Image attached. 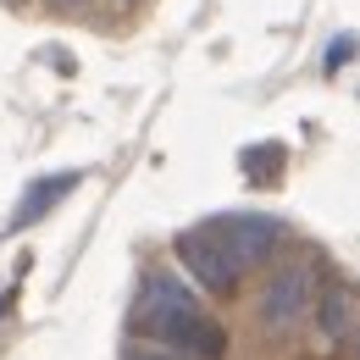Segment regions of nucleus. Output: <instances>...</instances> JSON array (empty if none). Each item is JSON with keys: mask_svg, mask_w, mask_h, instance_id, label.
I'll return each instance as SVG.
<instances>
[{"mask_svg": "<svg viewBox=\"0 0 360 360\" xmlns=\"http://www.w3.org/2000/svg\"><path fill=\"white\" fill-rule=\"evenodd\" d=\"M134 327L150 333L155 344H167L178 355H194V360H222L227 355V333L200 311V300L183 288L178 277H167V271L144 277L139 305H134Z\"/></svg>", "mask_w": 360, "mask_h": 360, "instance_id": "obj_1", "label": "nucleus"}, {"mask_svg": "<svg viewBox=\"0 0 360 360\" xmlns=\"http://www.w3.org/2000/svg\"><path fill=\"white\" fill-rule=\"evenodd\" d=\"M172 255H178V266L188 271L205 294H217V300H227V294L238 288V277H244V266L227 255V244L211 227H183L178 238H172Z\"/></svg>", "mask_w": 360, "mask_h": 360, "instance_id": "obj_2", "label": "nucleus"}, {"mask_svg": "<svg viewBox=\"0 0 360 360\" xmlns=\"http://www.w3.org/2000/svg\"><path fill=\"white\" fill-rule=\"evenodd\" d=\"M316 305V271L311 261H294V266H277L266 277V288H261V321H266L271 333H288V327H300Z\"/></svg>", "mask_w": 360, "mask_h": 360, "instance_id": "obj_3", "label": "nucleus"}, {"mask_svg": "<svg viewBox=\"0 0 360 360\" xmlns=\"http://www.w3.org/2000/svg\"><path fill=\"white\" fill-rule=\"evenodd\" d=\"M211 233L227 244V255L238 261V266H261L277 255V244H283V222L266 217V211H233V217H211Z\"/></svg>", "mask_w": 360, "mask_h": 360, "instance_id": "obj_4", "label": "nucleus"}, {"mask_svg": "<svg viewBox=\"0 0 360 360\" xmlns=\"http://www.w3.org/2000/svg\"><path fill=\"white\" fill-rule=\"evenodd\" d=\"M72 188H78V172H50V178H39L28 194H22V205L11 211V233H22V227H34L39 217H50Z\"/></svg>", "mask_w": 360, "mask_h": 360, "instance_id": "obj_5", "label": "nucleus"}, {"mask_svg": "<svg viewBox=\"0 0 360 360\" xmlns=\"http://www.w3.org/2000/svg\"><path fill=\"white\" fill-rule=\"evenodd\" d=\"M316 333H321V344L333 349V344H344L349 338V327H355V294L349 288H316Z\"/></svg>", "mask_w": 360, "mask_h": 360, "instance_id": "obj_6", "label": "nucleus"}, {"mask_svg": "<svg viewBox=\"0 0 360 360\" xmlns=\"http://www.w3.org/2000/svg\"><path fill=\"white\" fill-rule=\"evenodd\" d=\"M244 172H250V183H277L283 178V167H288V155H283V144H250L244 155Z\"/></svg>", "mask_w": 360, "mask_h": 360, "instance_id": "obj_7", "label": "nucleus"}, {"mask_svg": "<svg viewBox=\"0 0 360 360\" xmlns=\"http://www.w3.org/2000/svg\"><path fill=\"white\" fill-rule=\"evenodd\" d=\"M349 56H355V39H349V34H344V39H333V50H327V72H338Z\"/></svg>", "mask_w": 360, "mask_h": 360, "instance_id": "obj_8", "label": "nucleus"}, {"mask_svg": "<svg viewBox=\"0 0 360 360\" xmlns=\"http://www.w3.org/2000/svg\"><path fill=\"white\" fill-rule=\"evenodd\" d=\"M128 360H178V355H167V349H128Z\"/></svg>", "mask_w": 360, "mask_h": 360, "instance_id": "obj_9", "label": "nucleus"}, {"mask_svg": "<svg viewBox=\"0 0 360 360\" xmlns=\"http://www.w3.org/2000/svg\"><path fill=\"white\" fill-rule=\"evenodd\" d=\"M50 6H89V0H50Z\"/></svg>", "mask_w": 360, "mask_h": 360, "instance_id": "obj_10", "label": "nucleus"}]
</instances>
